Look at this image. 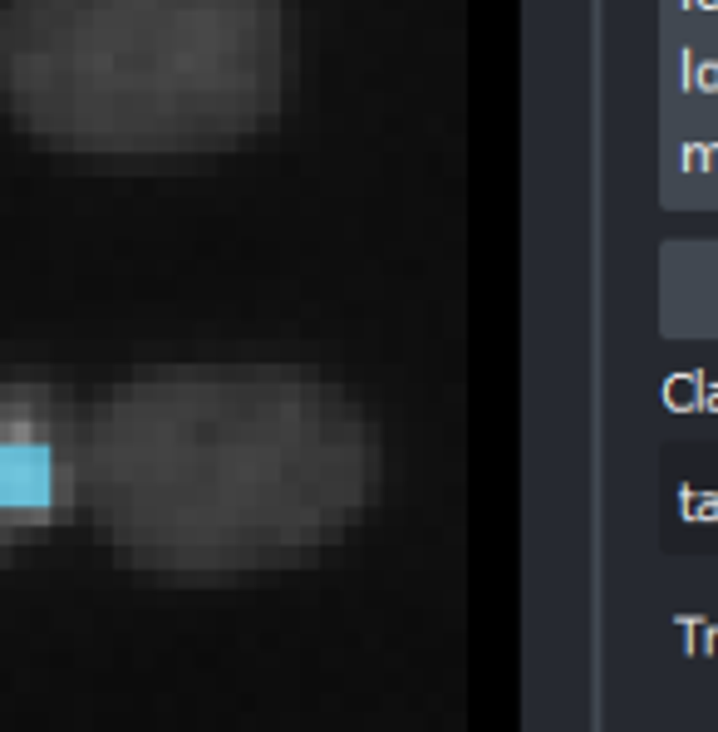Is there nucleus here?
Returning a JSON list of instances; mask_svg holds the SVG:
<instances>
[{
  "label": "nucleus",
  "instance_id": "nucleus-2",
  "mask_svg": "<svg viewBox=\"0 0 718 732\" xmlns=\"http://www.w3.org/2000/svg\"><path fill=\"white\" fill-rule=\"evenodd\" d=\"M276 99V0H0V109L60 153H207Z\"/></svg>",
  "mask_w": 718,
  "mask_h": 732
},
{
  "label": "nucleus",
  "instance_id": "nucleus-1",
  "mask_svg": "<svg viewBox=\"0 0 718 732\" xmlns=\"http://www.w3.org/2000/svg\"><path fill=\"white\" fill-rule=\"evenodd\" d=\"M374 443L335 389L271 369H168L84 413V511L158 570L256 565L359 516Z\"/></svg>",
  "mask_w": 718,
  "mask_h": 732
},
{
  "label": "nucleus",
  "instance_id": "nucleus-3",
  "mask_svg": "<svg viewBox=\"0 0 718 732\" xmlns=\"http://www.w3.org/2000/svg\"><path fill=\"white\" fill-rule=\"evenodd\" d=\"M84 511V413L40 379L0 384V551Z\"/></svg>",
  "mask_w": 718,
  "mask_h": 732
}]
</instances>
